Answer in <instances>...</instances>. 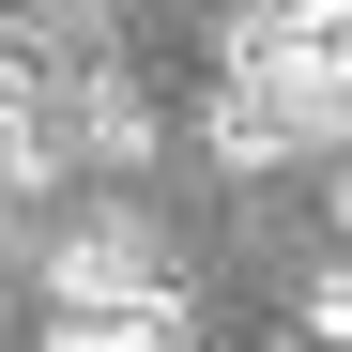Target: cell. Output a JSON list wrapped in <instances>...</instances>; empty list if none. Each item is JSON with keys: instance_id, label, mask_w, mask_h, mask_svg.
<instances>
[{"instance_id": "obj_2", "label": "cell", "mask_w": 352, "mask_h": 352, "mask_svg": "<svg viewBox=\"0 0 352 352\" xmlns=\"http://www.w3.org/2000/svg\"><path fill=\"white\" fill-rule=\"evenodd\" d=\"M31 184H62V123H46V92H31V62L0 46V199H31Z\"/></svg>"}, {"instance_id": "obj_3", "label": "cell", "mask_w": 352, "mask_h": 352, "mask_svg": "<svg viewBox=\"0 0 352 352\" xmlns=\"http://www.w3.org/2000/svg\"><path fill=\"white\" fill-rule=\"evenodd\" d=\"M46 352H199V307H184V276H168L153 307H107V322H46Z\"/></svg>"}, {"instance_id": "obj_5", "label": "cell", "mask_w": 352, "mask_h": 352, "mask_svg": "<svg viewBox=\"0 0 352 352\" xmlns=\"http://www.w3.org/2000/svg\"><path fill=\"white\" fill-rule=\"evenodd\" d=\"M199 123H214V153H230V168H291V153H276V123H261V92H230V77H214Z\"/></svg>"}, {"instance_id": "obj_1", "label": "cell", "mask_w": 352, "mask_h": 352, "mask_svg": "<svg viewBox=\"0 0 352 352\" xmlns=\"http://www.w3.org/2000/svg\"><path fill=\"white\" fill-rule=\"evenodd\" d=\"M153 291H168V245L138 214H92L46 245V322H107V307H153Z\"/></svg>"}, {"instance_id": "obj_6", "label": "cell", "mask_w": 352, "mask_h": 352, "mask_svg": "<svg viewBox=\"0 0 352 352\" xmlns=\"http://www.w3.org/2000/svg\"><path fill=\"white\" fill-rule=\"evenodd\" d=\"M291 307H307V337H322V352H352V261H322Z\"/></svg>"}, {"instance_id": "obj_7", "label": "cell", "mask_w": 352, "mask_h": 352, "mask_svg": "<svg viewBox=\"0 0 352 352\" xmlns=\"http://www.w3.org/2000/svg\"><path fill=\"white\" fill-rule=\"evenodd\" d=\"M337 245H352V168H337Z\"/></svg>"}, {"instance_id": "obj_4", "label": "cell", "mask_w": 352, "mask_h": 352, "mask_svg": "<svg viewBox=\"0 0 352 352\" xmlns=\"http://www.w3.org/2000/svg\"><path fill=\"white\" fill-rule=\"evenodd\" d=\"M77 153H92V168H153V92H138V77H92V92H77Z\"/></svg>"}]
</instances>
